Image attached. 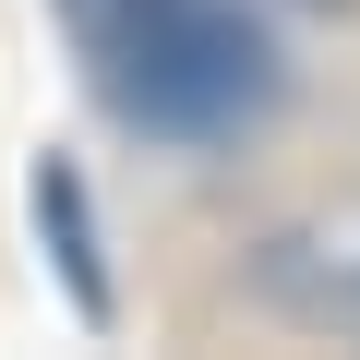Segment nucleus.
Segmentation results:
<instances>
[{
    "instance_id": "obj_1",
    "label": "nucleus",
    "mask_w": 360,
    "mask_h": 360,
    "mask_svg": "<svg viewBox=\"0 0 360 360\" xmlns=\"http://www.w3.org/2000/svg\"><path fill=\"white\" fill-rule=\"evenodd\" d=\"M96 96L168 144H217L276 108V49L240 0H60Z\"/></svg>"
},
{
    "instance_id": "obj_2",
    "label": "nucleus",
    "mask_w": 360,
    "mask_h": 360,
    "mask_svg": "<svg viewBox=\"0 0 360 360\" xmlns=\"http://www.w3.org/2000/svg\"><path fill=\"white\" fill-rule=\"evenodd\" d=\"M264 300L324 324V336H360V217H300L264 240Z\"/></svg>"
}]
</instances>
